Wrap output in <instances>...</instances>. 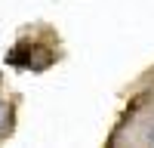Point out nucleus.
Listing matches in <instances>:
<instances>
[{"mask_svg": "<svg viewBox=\"0 0 154 148\" xmlns=\"http://www.w3.org/2000/svg\"><path fill=\"white\" fill-rule=\"evenodd\" d=\"M148 139H151V142H154V127H151V130H148Z\"/></svg>", "mask_w": 154, "mask_h": 148, "instance_id": "obj_1", "label": "nucleus"}]
</instances>
